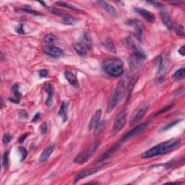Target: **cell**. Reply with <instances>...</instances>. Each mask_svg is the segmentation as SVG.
I'll use <instances>...</instances> for the list:
<instances>
[{"label":"cell","mask_w":185,"mask_h":185,"mask_svg":"<svg viewBox=\"0 0 185 185\" xmlns=\"http://www.w3.org/2000/svg\"><path fill=\"white\" fill-rule=\"evenodd\" d=\"M126 24L134 30V35L135 38L140 41H142V33H143V24L138 20H129L126 22Z\"/></svg>","instance_id":"7"},{"label":"cell","mask_w":185,"mask_h":185,"mask_svg":"<svg viewBox=\"0 0 185 185\" xmlns=\"http://www.w3.org/2000/svg\"><path fill=\"white\" fill-rule=\"evenodd\" d=\"M134 11H135L137 13L140 14L142 18H144L147 21L150 23H153L155 21V16L152 12H150L148 10H147L146 9H142V8H138V7H135L134 8Z\"/></svg>","instance_id":"12"},{"label":"cell","mask_w":185,"mask_h":185,"mask_svg":"<svg viewBox=\"0 0 185 185\" xmlns=\"http://www.w3.org/2000/svg\"><path fill=\"white\" fill-rule=\"evenodd\" d=\"M12 92H14V96H15V98L20 99V98L21 97V94L20 91H19V85H14L13 87L12 88Z\"/></svg>","instance_id":"34"},{"label":"cell","mask_w":185,"mask_h":185,"mask_svg":"<svg viewBox=\"0 0 185 185\" xmlns=\"http://www.w3.org/2000/svg\"><path fill=\"white\" fill-rule=\"evenodd\" d=\"M11 139H12V137L10 136L9 134H8V133H5L3 135V138H2V142H3V143L4 144L9 143V142H10V140H11Z\"/></svg>","instance_id":"35"},{"label":"cell","mask_w":185,"mask_h":185,"mask_svg":"<svg viewBox=\"0 0 185 185\" xmlns=\"http://www.w3.org/2000/svg\"><path fill=\"white\" fill-rule=\"evenodd\" d=\"M28 137V134H25L24 135L21 136L20 139H19V142H20V143H22V142H23L25 141V140H26V138Z\"/></svg>","instance_id":"45"},{"label":"cell","mask_w":185,"mask_h":185,"mask_svg":"<svg viewBox=\"0 0 185 185\" xmlns=\"http://www.w3.org/2000/svg\"><path fill=\"white\" fill-rule=\"evenodd\" d=\"M101 169L100 166H96V167H92V168H90V169H88L86 170H83L77 174L76 176H75L74 178V182H78L79 180L82 179H84L85 177H88L90 175H92V174H96V172L99 171Z\"/></svg>","instance_id":"8"},{"label":"cell","mask_w":185,"mask_h":185,"mask_svg":"<svg viewBox=\"0 0 185 185\" xmlns=\"http://www.w3.org/2000/svg\"><path fill=\"white\" fill-rule=\"evenodd\" d=\"M98 3H99L101 6V7L106 10L107 13L110 14L111 17L116 18L118 17V14H117V10H116L115 8L113 7L112 5H109V3H107L106 2H104V1H99L98 2Z\"/></svg>","instance_id":"14"},{"label":"cell","mask_w":185,"mask_h":185,"mask_svg":"<svg viewBox=\"0 0 185 185\" xmlns=\"http://www.w3.org/2000/svg\"><path fill=\"white\" fill-rule=\"evenodd\" d=\"M74 49L75 50V51L77 52V54L81 56H84L87 54V51H86L85 46H83V45H82V44L80 43H77L75 44Z\"/></svg>","instance_id":"22"},{"label":"cell","mask_w":185,"mask_h":185,"mask_svg":"<svg viewBox=\"0 0 185 185\" xmlns=\"http://www.w3.org/2000/svg\"><path fill=\"white\" fill-rule=\"evenodd\" d=\"M119 146H118V145H116V146L112 147V148H111V149H109V150H107L104 155H101V158L99 159V161H106V160L110 156V155H112L113 153H115L116 151L117 150V149L119 148Z\"/></svg>","instance_id":"21"},{"label":"cell","mask_w":185,"mask_h":185,"mask_svg":"<svg viewBox=\"0 0 185 185\" xmlns=\"http://www.w3.org/2000/svg\"><path fill=\"white\" fill-rule=\"evenodd\" d=\"M56 5L62 6V7L69 8V9H71V10H79L78 9H77L76 7H75L73 5H70V4L67 3V2H56Z\"/></svg>","instance_id":"30"},{"label":"cell","mask_w":185,"mask_h":185,"mask_svg":"<svg viewBox=\"0 0 185 185\" xmlns=\"http://www.w3.org/2000/svg\"><path fill=\"white\" fill-rule=\"evenodd\" d=\"M158 63L159 64H158V72H157V77L158 80H161L163 78L166 73V68L168 66L167 61L164 58L160 57Z\"/></svg>","instance_id":"11"},{"label":"cell","mask_w":185,"mask_h":185,"mask_svg":"<svg viewBox=\"0 0 185 185\" xmlns=\"http://www.w3.org/2000/svg\"><path fill=\"white\" fill-rule=\"evenodd\" d=\"M16 32L18 33V34H20V35H23L25 33V31H24V28H23V26L22 24L20 25L18 28H16Z\"/></svg>","instance_id":"41"},{"label":"cell","mask_w":185,"mask_h":185,"mask_svg":"<svg viewBox=\"0 0 185 185\" xmlns=\"http://www.w3.org/2000/svg\"><path fill=\"white\" fill-rule=\"evenodd\" d=\"M83 42L85 43V45H87L88 46H91V43H92L91 38L90 37V35H88V33H84V35H83Z\"/></svg>","instance_id":"32"},{"label":"cell","mask_w":185,"mask_h":185,"mask_svg":"<svg viewBox=\"0 0 185 185\" xmlns=\"http://www.w3.org/2000/svg\"><path fill=\"white\" fill-rule=\"evenodd\" d=\"M2 165L5 169L8 167V165H9V152H5L4 153L2 158Z\"/></svg>","instance_id":"29"},{"label":"cell","mask_w":185,"mask_h":185,"mask_svg":"<svg viewBox=\"0 0 185 185\" xmlns=\"http://www.w3.org/2000/svg\"><path fill=\"white\" fill-rule=\"evenodd\" d=\"M101 114H102L101 109H98V110L96 111L95 113H94V115L92 116L91 120H90V124H89V130H91L92 129H95V128L96 127V126L98 125V124L100 122Z\"/></svg>","instance_id":"15"},{"label":"cell","mask_w":185,"mask_h":185,"mask_svg":"<svg viewBox=\"0 0 185 185\" xmlns=\"http://www.w3.org/2000/svg\"><path fill=\"white\" fill-rule=\"evenodd\" d=\"M103 45L106 49L108 50L109 51L111 52V53L116 54L117 53V50H116V48L113 43H112V41L109 39H106L105 41L103 42Z\"/></svg>","instance_id":"23"},{"label":"cell","mask_w":185,"mask_h":185,"mask_svg":"<svg viewBox=\"0 0 185 185\" xmlns=\"http://www.w3.org/2000/svg\"><path fill=\"white\" fill-rule=\"evenodd\" d=\"M67 104L66 103L63 102L60 110L58 111V115L62 117L63 119V122H64L67 120Z\"/></svg>","instance_id":"24"},{"label":"cell","mask_w":185,"mask_h":185,"mask_svg":"<svg viewBox=\"0 0 185 185\" xmlns=\"http://www.w3.org/2000/svg\"><path fill=\"white\" fill-rule=\"evenodd\" d=\"M174 106V104H171V105H169V106H165L164 108H163V109H160V111H158V112L157 113V114H159V113H163V112H165V111H169V109H171L172 107Z\"/></svg>","instance_id":"38"},{"label":"cell","mask_w":185,"mask_h":185,"mask_svg":"<svg viewBox=\"0 0 185 185\" xmlns=\"http://www.w3.org/2000/svg\"><path fill=\"white\" fill-rule=\"evenodd\" d=\"M147 127H148V123H142L141 125L137 126L136 127H134V129L130 130V132H128L123 137L122 141H126V140H127L128 139L132 138V137L135 136L137 134L141 133V132H143Z\"/></svg>","instance_id":"9"},{"label":"cell","mask_w":185,"mask_h":185,"mask_svg":"<svg viewBox=\"0 0 185 185\" xmlns=\"http://www.w3.org/2000/svg\"><path fill=\"white\" fill-rule=\"evenodd\" d=\"M179 53L182 56H184L185 55V51H184V46H182V47L180 48L179 49Z\"/></svg>","instance_id":"44"},{"label":"cell","mask_w":185,"mask_h":185,"mask_svg":"<svg viewBox=\"0 0 185 185\" xmlns=\"http://www.w3.org/2000/svg\"><path fill=\"white\" fill-rule=\"evenodd\" d=\"M106 121H100V122L98 124V125L96 126V127L95 128V134H99L104 129L105 126H106Z\"/></svg>","instance_id":"28"},{"label":"cell","mask_w":185,"mask_h":185,"mask_svg":"<svg viewBox=\"0 0 185 185\" xmlns=\"http://www.w3.org/2000/svg\"><path fill=\"white\" fill-rule=\"evenodd\" d=\"M102 68L107 75L111 77H120L124 73L123 62L118 58H110L102 63Z\"/></svg>","instance_id":"3"},{"label":"cell","mask_w":185,"mask_h":185,"mask_svg":"<svg viewBox=\"0 0 185 185\" xmlns=\"http://www.w3.org/2000/svg\"><path fill=\"white\" fill-rule=\"evenodd\" d=\"M148 105H145V106H142V108L139 109V110L135 113V114L132 117L131 125H135L138 121H140V119L142 118V117L145 115V113H146V111H148Z\"/></svg>","instance_id":"13"},{"label":"cell","mask_w":185,"mask_h":185,"mask_svg":"<svg viewBox=\"0 0 185 185\" xmlns=\"http://www.w3.org/2000/svg\"><path fill=\"white\" fill-rule=\"evenodd\" d=\"M49 75V72L46 69H41L39 71V75L41 77H46Z\"/></svg>","instance_id":"40"},{"label":"cell","mask_w":185,"mask_h":185,"mask_svg":"<svg viewBox=\"0 0 185 185\" xmlns=\"http://www.w3.org/2000/svg\"><path fill=\"white\" fill-rule=\"evenodd\" d=\"M19 152L20 153L21 155V161H24V160L26 158L27 155H28V151H27V150L24 147L21 146L19 148Z\"/></svg>","instance_id":"31"},{"label":"cell","mask_w":185,"mask_h":185,"mask_svg":"<svg viewBox=\"0 0 185 185\" xmlns=\"http://www.w3.org/2000/svg\"><path fill=\"white\" fill-rule=\"evenodd\" d=\"M40 119V113L38 112L36 114H35V116H34V117H33V120H32V121L33 122H35V121H38L39 120V119Z\"/></svg>","instance_id":"47"},{"label":"cell","mask_w":185,"mask_h":185,"mask_svg":"<svg viewBox=\"0 0 185 185\" xmlns=\"http://www.w3.org/2000/svg\"><path fill=\"white\" fill-rule=\"evenodd\" d=\"M62 22L64 25H67V26H73L75 25L77 22V19L73 18L70 15H64L62 17Z\"/></svg>","instance_id":"20"},{"label":"cell","mask_w":185,"mask_h":185,"mask_svg":"<svg viewBox=\"0 0 185 185\" xmlns=\"http://www.w3.org/2000/svg\"><path fill=\"white\" fill-rule=\"evenodd\" d=\"M44 90L48 93V98L46 101V105L50 107L52 105V96H53V90H52V86L50 84H46L44 85Z\"/></svg>","instance_id":"19"},{"label":"cell","mask_w":185,"mask_h":185,"mask_svg":"<svg viewBox=\"0 0 185 185\" xmlns=\"http://www.w3.org/2000/svg\"><path fill=\"white\" fill-rule=\"evenodd\" d=\"M161 18L162 21H163V23L165 25V26L169 30H171L173 25H172V22L169 12L166 10H162L161 12Z\"/></svg>","instance_id":"17"},{"label":"cell","mask_w":185,"mask_h":185,"mask_svg":"<svg viewBox=\"0 0 185 185\" xmlns=\"http://www.w3.org/2000/svg\"><path fill=\"white\" fill-rule=\"evenodd\" d=\"M54 148H55V147H54V145H50L49 146H48L47 148L43 151V153H41V155H40V158H39L40 162L43 163V162L47 161V160L49 158V157L51 156L52 153L54 152Z\"/></svg>","instance_id":"16"},{"label":"cell","mask_w":185,"mask_h":185,"mask_svg":"<svg viewBox=\"0 0 185 185\" xmlns=\"http://www.w3.org/2000/svg\"><path fill=\"white\" fill-rule=\"evenodd\" d=\"M176 33H177L178 35H179L181 37H184V28L183 26H179L176 29Z\"/></svg>","instance_id":"37"},{"label":"cell","mask_w":185,"mask_h":185,"mask_svg":"<svg viewBox=\"0 0 185 185\" xmlns=\"http://www.w3.org/2000/svg\"><path fill=\"white\" fill-rule=\"evenodd\" d=\"M100 146V142L96 141L93 142L91 146H90L88 149H86L85 150H84L83 152L80 153L79 155H77L76 158H75L74 161L75 163H80V164H83L85 163V162H87L90 158L92 157V155L95 153V152L97 150L98 147Z\"/></svg>","instance_id":"5"},{"label":"cell","mask_w":185,"mask_h":185,"mask_svg":"<svg viewBox=\"0 0 185 185\" xmlns=\"http://www.w3.org/2000/svg\"><path fill=\"white\" fill-rule=\"evenodd\" d=\"M138 80V75H135L131 81H130V83L129 84V86H128L127 89H128V92H127V98L128 99H129V98L130 97V96H131V93L132 92V90H133L134 86L135 85L137 80Z\"/></svg>","instance_id":"26"},{"label":"cell","mask_w":185,"mask_h":185,"mask_svg":"<svg viewBox=\"0 0 185 185\" xmlns=\"http://www.w3.org/2000/svg\"><path fill=\"white\" fill-rule=\"evenodd\" d=\"M50 11H51L52 13H54V14L58 16H62L63 15V14H64V12H63L62 10L57 9V8H51V9L50 10Z\"/></svg>","instance_id":"36"},{"label":"cell","mask_w":185,"mask_h":185,"mask_svg":"<svg viewBox=\"0 0 185 185\" xmlns=\"http://www.w3.org/2000/svg\"><path fill=\"white\" fill-rule=\"evenodd\" d=\"M180 121H181V119H177V120H175V121H171V123H169V125H166L164 127H163V128H162L161 130H162V131H166V130L171 129V127H173L174 125H176V124H177L178 122H179Z\"/></svg>","instance_id":"33"},{"label":"cell","mask_w":185,"mask_h":185,"mask_svg":"<svg viewBox=\"0 0 185 185\" xmlns=\"http://www.w3.org/2000/svg\"><path fill=\"white\" fill-rule=\"evenodd\" d=\"M9 100H10V101H11L12 103H15V104H18V103H20V99H18V98H10Z\"/></svg>","instance_id":"48"},{"label":"cell","mask_w":185,"mask_h":185,"mask_svg":"<svg viewBox=\"0 0 185 185\" xmlns=\"http://www.w3.org/2000/svg\"><path fill=\"white\" fill-rule=\"evenodd\" d=\"M185 75V68L184 67H182L179 69H178L176 72L174 73L172 76V78L174 80H182L184 77Z\"/></svg>","instance_id":"25"},{"label":"cell","mask_w":185,"mask_h":185,"mask_svg":"<svg viewBox=\"0 0 185 185\" xmlns=\"http://www.w3.org/2000/svg\"><path fill=\"white\" fill-rule=\"evenodd\" d=\"M64 76L65 78L67 79V80L68 81V83L70 84L71 85H72L75 88L79 87V83L77 81V79L75 75L71 72V71L67 70L64 72Z\"/></svg>","instance_id":"18"},{"label":"cell","mask_w":185,"mask_h":185,"mask_svg":"<svg viewBox=\"0 0 185 185\" xmlns=\"http://www.w3.org/2000/svg\"><path fill=\"white\" fill-rule=\"evenodd\" d=\"M149 3L152 4V5H155V7H163V5H161V4H160L158 2H149Z\"/></svg>","instance_id":"46"},{"label":"cell","mask_w":185,"mask_h":185,"mask_svg":"<svg viewBox=\"0 0 185 185\" xmlns=\"http://www.w3.org/2000/svg\"><path fill=\"white\" fill-rule=\"evenodd\" d=\"M181 140L179 139H170L167 141L163 142L150 149H148L146 152L141 154V158L143 159H148L150 158L157 156L159 155H164L175 150L180 145Z\"/></svg>","instance_id":"1"},{"label":"cell","mask_w":185,"mask_h":185,"mask_svg":"<svg viewBox=\"0 0 185 185\" xmlns=\"http://www.w3.org/2000/svg\"><path fill=\"white\" fill-rule=\"evenodd\" d=\"M56 39H57V38H56L55 35L49 33V34L46 35L45 36H44L43 41H45L46 43H53V42H54V41H56Z\"/></svg>","instance_id":"27"},{"label":"cell","mask_w":185,"mask_h":185,"mask_svg":"<svg viewBox=\"0 0 185 185\" xmlns=\"http://www.w3.org/2000/svg\"><path fill=\"white\" fill-rule=\"evenodd\" d=\"M43 52L52 57H59L62 55L63 51L60 48L54 46H46L43 48Z\"/></svg>","instance_id":"10"},{"label":"cell","mask_w":185,"mask_h":185,"mask_svg":"<svg viewBox=\"0 0 185 185\" xmlns=\"http://www.w3.org/2000/svg\"><path fill=\"white\" fill-rule=\"evenodd\" d=\"M20 116L23 118H27L28 117V114H27L26 111L25 110H21L20 112Z\"/></svg>","instance_id":"43"},{"label":"cell","mask_w":185,"mask_h":185,"mask_svg":"<svg viewBox=\"0 0 185 185\" xmlns=\"http://www.w3.org/2000/svg\"><path fill=\"white\" fill-rule=\"evenodd\" d=\"M127 112L126 109L121 111L118 113V115L116 117L114 123L113 125L112 133L113 134H117L122 128L125 127L126 122H127Z\"/></svg>","instance_id":"6"},{"label":"cell","mask_w":185,"mask_h":185,"mask_svg":"<svg viewBox=\"0 0 185 185\" xmlns=\"http://www.w3.org/2000/svg\"><path fill=\"white\" fill-rule=\"evenodd\" d=\"M124 90H125V83L123 81H121L118 84L117 87L116 88L115 90L113 91L112 95L110 97V99L109 101L108 106H107V111L108 112H111L117 106V105L118 104L119 101H120Z\"/></svg>","instance_id":"4"},{"label":"cell","mask_w":185,"mask_h":185,"mask_svg":"<svg viewBox=\"0 0 185 185\" xmlns=\"http://www.w3.org/2000/svg\"><path fill=\"white\" fill-rule=\"evenodd\" d=\"M47 130H48V126H47V123L44 122L42 124L41 127V133L43 134H45L46 132H47Z\"/></svg>","instance_id":"39"},{"label":"cell","mask_w":185,"mask_h":185,"mask_svg":"<svg viewBox=\"0 0 185 185\" xmlns=\"http://www.w3.org/2000/svg\"><path fill=\"white\" fill-rule=\"evenodd\" d=\"M125 42L127 47H129L132 51V54L130 57V64L134 67H141L146 59V54L140 48H138L131 38H126Z\"/></svg>","instance_id":"2"},{"label":"cell","mask_w":185,"mask_h":185,"mask_svg":"<svg viewBox=\"0 0 185 185\" xmlns=\"http://www.w3.org/2000/svg\"><path fill=\"white\" fill-rule=\"evenodd\" d=\"M23 11L28 12V13H32L33 14H37V15H41V14L39 13L38 12L34 11V10H31L30 9H28V8H27V9H23Z\"/></svg>","instance_id":"42"}]
</instances>
